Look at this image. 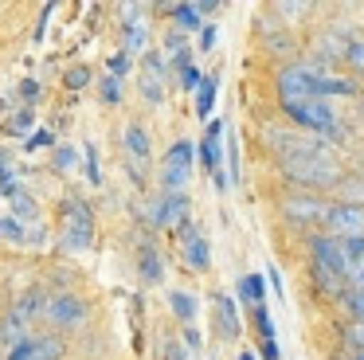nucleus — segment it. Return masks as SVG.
I'll return each mask as SVG.
<instances>
[{
    "label": "nucleus",
    "instance_id": "393cba45",
    "mask_svg": "<svg viewBox=\"0 0 364 360\" xmlns=\"http://www.w3.org/2000/svg\"><path fill=\"white\" fill-rule=\"evenodd\" d=\"M168 305H173V313L184 325H192V317H196V297L184 294V290H173V294H168Z\"/></svg>",
    "mask_w": 364,
    "mask_h": 360
},
{
    "label": "nucleus",
    "instance_id": "f3484780",
    "mask_svg": "<svg viewBox=\"0 0 364 360\" xmlns=\"http://www.w3.org/2000/svg\"><path fill=\"white\" fill-rule=\"evenodd\" d=\"M215 313H220V329H223V341H235V337L243 333V321H239L235 297L220 294V297H215Z\"/></svg>",
    "mask_w": 364,
    "mask_h": 360
},
{
    "label": "nucleus",
    "instance_id": "49530a36",
    "mask_svg": "<svg viewBox=\"0 0 364 360\" xmlns=\"http://www.w3.org/2000/svg\"><path fill=\"white\" fill-rule=\"evenodd\" d=\"M239 360H255V352H243V356H239Z\"/></svg>",
    "mask_w": 364,
    "mask_h": 360
},
{
    "label": "nucleus",
    "instance_id": "0eeeda50",
    "mask_svg": "<svg viewBox=\"0 0 364 360\" xmlns=\"http://www.w3.org/2000/svg\"><path fill=\"white\" fill-rule=\"evenodd\" d=\"M192 176V141H176L165 153V169H161V188L165 192H184Z\"/></svg>",
    "mask_w": 364,
    "mask_h": 360
},
{
    "label": "nucleus",
    "instance_id": "f704fd0d",
    "mask_svg": "<svg viewBox=\"0 0 364 360\" xmlns=\"http://www.w3.org/2000/svg\"><path fill=\"white\" fill-rule=\"evenodd\" d=\"M181 86H184V90H200V86H204V75H200L196 67H188V70L181 75Z\"/></svg>",
    "mask_w": 364,
    "mask_h": 360
},
{
    "label": "nucleus",
    "instance_id": "423d86ee",
    "mask_svg": "<svg viewBox=\"0 0 364 360\" xmlns=\"http://www.w3.org/2000/svg\"><path fill=\"white\" fill-rule=\"evenodd\" d=\"M48 321L55 329H63V333H75V329L87 325V302L75 290H55L48 305Z\"/></svg>",
    "mask_w": 364,
    "mask_h": 360
},
{
    "label": "nucleus",
    "instance_id": "9b49d317",
    "mask_svg": "<svg viewBox=\"0 0 364 360\" xmlns=\"http://www.w3.org/2000/svg\"><path fill=\"white\" fill-rule=\"evenodd\" d=\"M153 223L157 227H184L188 223V196L184 192H161L153 203Z\"/></svg>",
    "mask_w": 364,
    "mask_h": 360
},
{
    "label": "nucleus",
    "instance_id": "c756f323",
    "mask_svg": "<svg viewBox=\"0 0 364 360\" xmlns=\"http://www.w3.org/2000/svg\"><path fill=\"white\" fill-rule=\"evenodd\" d=\"M345 309L353 313L356 325H364V290H345Z\"/></svg>",
    "mask_w": 364,
    "mask_h": 360
},
{
    "label": "nucleus",
    "instance_id": "b1692460",
    "mask_svg": "<svg viewBox=\"0 0 364 360\" xmlns=\"http://www.w3.org/2000/svg\"><path fill=\"white\" fill-rule=\"evenodd\" d=\"M270 12H274L278 20H282L286 28H290V23L298 20V16L314 12V4H301V0H274V4H270Z\"/></svg>",
    "mask_w": 364,
    "mask_h": 360
},
{
    "label": "nucleus",
    "instance_id": "37998d69",
    "mask_svg": "<svg viewBox=\"0 0 364 360\" xmlns=\"http://www.w3.org/2000/svg\"><path fill=\"white\" fill-rule=\"evenodd\" d=\"M262 360H278V344L274 341H262Z\"/></svg>",
    "mask_w": 364,
    "mask_h": 360
},
{
    "label": "nucleus",
    "instance_id": "412c9836",
    "mask_svg": "<svg viewBox=\"0 0 364 360\" xmlns=\"http://www.w3.org/2000/svg\"><path fill=\"white\" fill-rule=\"evenodd\" d=\"M262 47H267L274 59H290L294 51H298V43H294V36H290V28H282V31H270V36H262Z\"/></svg>",
    "mask_w": 364,
    "mask_h": 360
},
{
    "label": "nucleus",
    "instance_id": "f03ea898",
    "mask_svg": "<svg viewBox=\"0 0 364 360\" xmlns=\"http://www.w3.org/2000/svg\"><path fill=\"white\" fill-rule=\"evenodd\" d=\"M286 117H290L294 125H301V129L317 133L321 141H333V133H337V125H341L333 102H325V98H314V102H306V106H286Z\"/></svg>",
    "mask_w": 364,
    "mask_h": 360
},
{
    "label": "nucleus",
    "instance_id": "473e14b6",
    "mask_svg": "<svg viewBox=\"0 0 364 360\" xmlns=\"http://www.w3.org/2000/svg\"><path fill=\"white\" fill-rule=\"evenodd\" d=\"M102 98L110 102V106L122 98V78H118V75H106V78H102Z\"/></svg>",
    "mask_w": 364,
    "mask_h": 360
},
{
    "label": "nucleus",
    "instance_id": "79ce46f5",
    "mask_svg": "<svg viewBox=\"0 0 364 360\" xmlns=\"http://www.w3.org/2000/svg\"><path fill=\"white\" fill-rule=\"evenodd\" d=\"M215 47V28H204L200 31V51H212Z\"/></svg>",
    "mask_w": 364,
    "mask_h": 360
},
{
    "label": "nucleus",
    "instance_id": "72a5a7b5",
    "mask_svg": "<svg viewBox=\"0 0 364 360\" xmlns=\"http://www.w3.org/2000/svg\"><path fill=\"white\" fill-rule=\"evenodd\" d=\"M87 83H90V70L87 67H71V70H67V86H71V90H82Z\"/></svg>",
    "mask_w": 364,
    "mask_h": 360
},
{
    "label": "nucleus",
    "instance_id": "2f4dec72",
    "mask_svg": "<svg viewBox=\"0 0 364 360\" xmlns=\"http://www.w3.org/2000/svg\"><path fill=\"white\" fill-rule=\"evenodd\" d=\"M32 125H36L32 110H16V117H9V133H28Z\"/></svg>",
    "mask_w": 364,
    "mask_h": 360
},
{
    "label": "nucleus",
    "instance_id": "f8f14e48",
    "mask_svg": "<svg viewBox=\"0 0 364 360\" xmlns=\"http://www.w3.org/2000/svg\"><path fill=\"white\" fill-rule=\"evenodd\" d=\"M314 263L329 266L333 274H341V278L348 282V255H345V243L333 239V235H317L314 239Z\"/></svg>",
    "mask_w": 364,
    "mask_h": 360
},
{
    "label": "nucleus",
    "instance_id": "cd10ccee",
    "mask_svg": "<svg viewBox=\"0 0 364 360\" xmlns=\"http://www.w3.org/2000/svg\"><path fill=\"white\" fill-rule=\"evenodd\" d=\"M0 235H4L9 243H32L28 239V227L20 223V219H0Z\"/></svg>",
    "mask_w": 364,
    "mask_h": 360
},
{
    "label": "nucleus",
    "instance_id": "c85d7f7f",
    "mask_svg": "<svg viewBox=\"0 0 364 360\" xmlns=\"http://www.w3.org/2000/svg\"><path fill=\"white\" fill-rule=\"evenodd\" d=\"M145 28L141 23H126V55H134V51H145Z\"/></svg>",
    "mask_w": 364,
    "mask_h": 360
},
{
    "label": "nucleus",
    "instance_id": "20e7f679",
    "mask_svg": "<svg viewBox=\"0 0 364 360\" xmlns=\"http://www.w3.org/2000/svg\"><path fill=\"white\" fill-rule=\"evenodd\" d=\"M278 98H282V110L286 106H306V102L317 98V75L309 67H282L278 75Z\"/></svg>",
    "mask_w": 364,
    "mask_h": 360
},
{
    "label": "nucleus",
    "instance_id": "a211bd4d",
    "mask_svg": "<svg viewBox=\"0 0 364 360\" xmlns=\"http://www.w3.org/2000/svg\"><path fill=\"white\" fill-rule=\"evenodd\" d=\"M20 309H24V317L32 321V317H48V305H51V294L43 286H28L24 294H20Z\"/></svg>",
    "mask_w": 364,
    "mask_h": 360
},
{
    "label": "nucleus",
    "instance_id": "39448f33",
    "mask_svg": "<svg viewBox=\"0 0 364 360\" xmlns=\"http://www.w3.org/2000/svg\"><path fill=\"white\" fill-rule=\"evenodd\" d=\"M329 208L333 203L325 200V196H317V192H290L282 200V216L290 219V223H298V227L325 223V219H329Z\"/></svg>",
    "mask_w": 364,
    "mask_h": 360
},
{
    "label": "nucleus",
    "instance_id": "58836bf2",
    "mask_svg": "<svg viewBox=\"0 0 364 360\" xmlns=\"http://www.w3.org/2000/svg\"><path fill=\"white\" fill-rule=\"evenodd\" d=\"M126 67H129V55L126 51H122V55H114V59H110V70H114V75H126Z\"/></svg>",
    "mask_w": 364,
    "mask_h": 360
},
{
    "label": "nucleus",
    "instance_id": "2eb2a0df",
    "mask_svg": "<svg viewBox=\"0 0 364 360\" xmlns=\"http://www.w3.org/2000/svg\"><path fill=\"white\" fill-rule=\"evenodd\" d=\"M126 153H129V164H134L137 180H145L141 169L149 161V133H145V125H137V122L126 125Z\"/></svg>",
    "mask_w": 364,
    "mask_h": 360
},
{
    "label": "nucleus",
    "instance_id": "c9c22d12",
    "mask_svg": "<svg viewBox=\"0 0 364 360\" xmlns=\"http://www.w3.org/2000/svg\"><path fill=\"white\" fill-rule=\"evenodd\" d=\"M87 176H90V184H102V176H98V153H95V145H87Z\"/></svg>",
    "mask_w": 364,
    "mask_h": 360
},
{
    "label": "nucleus",
    "instance_id": "a19ab883",
    "mask_svg": "<svg viewBox=\"0 0 364 360\" xmlns=\"http://www.w3.org/2000/svg\"><path fill=\"white\" fill-rule=\"evenodd\" d=\"M184 344L200 352V329H196V325H184Z\"/></svg>",
    "mask_w": 364,
    "mask_h": 360
},
{
    "label": "nucleus",
    "instance_id": "c03bdc74",
    "mask_svg": "<svg viewBox=\"0 0 364 360\" xmlns=\"http://www.w3.org/2000/svg\"><path fill=\"white\" fill-rule=\"evenodd\" d=\"M48 141H51V137H48V133H36V137H32V141H28V149H40V145H48Z\"/></svg>",
    "mask_w": 364,
    "mask_h": 360
},
{
    "label": "nucleus",
    "instance_id": "1a4fd4ad",
    "mask_svg": "<svg viewBox=\"0 0 364 360\" xmlns=\"http://www.w3.org/2000/svg\"><path fill=\"white\" fill-rule=\"evenodd\" d=\"M165 75H168V63L161 59V51H145V59H141V94L153 102V106L165 102Z\"/></svg>",
    "mask_w": 364,
    "mask_h": 360
},
{
    "label": "nucleus",
    "instance_id": "de8ad7c7",
    "mask_svg": "<svg viewBox=\"0 0 364 360\" xmlns=\"http://www.w3.org/2000/svg\"><path fill=\"white\" fill-rule=\"evenodd\" d=\"M356 360H364V352H360V356H356Z\"/></svg>",
    "mask_w": 364,
    "mask_h": 360
},
{
    "label": "nucleus",
    "instance_id": "a18cd8bd",
    "mask_svg": "<svg viewBox=\"0 0 364 360\" xmlns=\"http://www.w3.org/2000/svg\"><path fill=\"white\" fill-rule=\"evenodd\" d=\"M356 117H360V122H364V94H360V98H356Z\"/></svg>",
    "mask_w": 364,
    "mask_h": 360
},
{
    "label": "nucleus",
    "instance_id": "6ab92c4d",
    "mask_svg": "<svg viewBox=\"0 0 364 360\" xmlns=\"http://www.w3.org/2000/svg\"><path fill=\"white\" fill-rule=\"evenodd\" d=\"M137 270H141V278L149 282V286L165 278V270H161V255H157L153 243H141V247H137Z\"/></svg>",
    "mask_w": 364,
    "mask_h": 360
},
{
    "label": "nucleus",
    "instance_id": "dca6fc26",
    "mask_svg": "<svg viewBox=\"0 0 364 360\" xmlns=\"http://www.w3.org/2000/svg\"><path fill=\"white\" fill-rule=\"evenodd\" d=\"M360 86H356L353 83V78H341V75H325V78H317V98H325V102H329V98H360Z\"/></svg>",
    "mask_w": 364,
    "mask_h": 360
},
{
    "label": "nucleus",
    "instance_id": "6e6552de",
    "mask_svg": "<svg viewBox=\"0 0 364 360\" xmlns=\"http://www.w3.org/2000/svg\"><path fill=\"white\" fill-rule=\"evenodd\" d=\"M325 227L333 231V239H364V208L360 203H333Z\"/></svg>",
    "mask_w": 364,
    "mask_h": 360
},
{
    "label": "nucleus",
    "instance_id": "f257e3e1",
    "mask_svg": "<svg viewBox=\"0 0 364 360\" xmlns=\"http://www.w3.org/2000/svg\"><path fill=\"white\" fill-rule=\"evenodd\" d=\"M278 169H282V176L290 180V184H298V192H317V196H321L325 188H337L341 180H345V169H341V161L333 157V149L325 145V141L314 153H298V157L278 161Z\"/></svg>",
    "mask_w": 364,
    "mask_h": 360
},
{
    "label": "nucleus",
    "instance_id": "9d476101",
    "mask_svg": "<svg viewBox=\"0 0 364 360\" xmlns=\"http://www.w3.org/2000/svg\"><path fill=\"white\" fill-rule=\"evenodd\" d=\"M9 360H63V337H59V333L28 337L20 349L9 352Z\"/></svg>",
    "mask_w": 364,
    "mask_h": 360
},
{
    "label": "nucleus",
    "instance_id": "4be33fe9",
    "mask_svg": "<svg viewBox=\"0 0 364 360\" xmlns=\"http://www.w3.org/2000/svg\"><path fill=\"white\" fill-rule=\"evenodd\" d=\"M165 12L173 16V20L181 23L184 31H196L200 23H204V16H200V8H196V4H165Z\"/></svg>",
    "mask_w": 364,
    "mask_h": 360
},
{
    "label": "nucleus",
    "instance_id": "ddd939ff",
    "mask_svg": "<svg viewBox=\"0 0 364 360\" xmlns=\"http://www.w3.org/2000/svg\"><path fill=\"white\" fill-rule=\"evenodd\" d=\"M28 341V317L20 305H9V309L0 313V349H20Z\"/></svg>",
    "mask_w": 364,
    "mask_h": 360
},
{
    "label": "nucleus",
    "instance_id": "5701e85b",
    "mask_svg": "<svg viewBox=\"0 0 364 360\" xmlns=\"http://www.w3.org/2000/svg\"><path fill=\"white\" fill-rule=\"evenodd\" d=\"M239 297L251 302V305L267 302V278H262V274H247V278H239Z\"/></svg>",
    "mask_w": 364,
    "mask_h": 360
},
{
    "label": "nucleus",
    "instance_id": "7c9ffc66",
    "mask_svg": "<svg viewBox=\"0 0 364 360\" xmlns=\"http://www.w3.org/2000/svg\"><path fill=\"white\" fill-rule=\"evenodd\" d=\"M345 63L356 70V75H364V36L348 43V51H345Z\"/></svg>",
    "mask_w": 364,
    "mask_h": 360
},
{
    "label": "nucleus",
    "instance_id": "4c0bfd02",
    "mask_svg": "<svg viewBox=\"0 0 364 360\" xmlns=\"http://www.w3.org/2000/svg\"><path fill=\"white\" fill-rule=\"evenodd\" d=\"M161 352H165V360H188V352H184L176 341H165V344H161Z\"/></svg>",
    "mask_w": 364,
    "mask_h": 360
},
{
    "label": "nucleus",
    "instance_id": "bb28decb",
    "mask_svg": "<svg viewBox=\"0 0 364 360\" xmlns=\"http://www.w3.org/2000/svg\"><path fill=\"white\" fill-rule=\"evenodd\" d=\"M12 216L24 219V223H28V219H36V200L28 192H20V188L12 192Z\"/></svg>",
    "mask_w": 364,
    "mask_h": 360
},
{
    "label": "nucleus",
    "instance_id": "7ed1b4c3",
    "mask_svg": "<svg viewBox=\"0 0 364 360\" xmlns=\"http://www.w3.org/2000/svg\"><path fill=\"white\" fill-rule=\"evenodd\" d=\"M95 243V219H90V203L67 200L63 203V247L67 250H87Z\"/></svg>",
    "mask_w": 364,
    "mask_h": 360
},
{
    "label": "nucleus",
    "instance_id": "e433bc0d",
    "mask_svg": "<svg viewBox=\"0 0 364 360\" xmlns=\"http://www.w3.org/2000/svg\"><path fill=\"white\" fill-rule=\"evenodd\" d=\"M228 157H231V180H239V149H235V133L228 129Z\"/></svg>",
    "mask_w": 364,
    "mask_h": 360
},
{
    "label": "nucleus",
    "instance_id": "aec40b11",
    "mask_svg": "<svg viewBox=\"0 0 364 360\" xmlns=\"http://www.w3.org/2000/svg\"><path fill=\"white\" fill-rule=\"evenodd\" d=\"M220 137H223V125L212 122L208 133H204V141H200V157H204V164L212 169V176L220 172Z\"/></svg>",
    "mask_w": 364,
    "mask_h": 360
},
{
    "label": "nucleus",
    "instance_id": "4468645a",
    "mask_svg": "<svg viewBox=\"0 0 364 360\" xmlns=\"http://www.w3.org/2000/svg\"><path fill=\"white\" fill-rule=\"evenodd\" d=\"M181 250H184V263L192 266V270H208L212 266V250H208V239L196 231L192 223L181 227Z\"/></svg>",
    "mask_w": 364,
    "mask_h": 360
},
{
    "label": "nucleus",
    "instance_id": "ea45409f",
    "mask_svg": "<svg viewBox=\"0 0 364 360\" xmlns=\"http://www.w3.org/2000/svg\"><path fill=\"white\" fill-rule=\"evenodd\" d=\"M55 169H75V153H71V149H59V153H55Z\"/></svg>",
    "mask_w": 364,
    "mask_h": 360
},
{
    "label": "nucleus",
    "instance_id": "a878e982",
    "mask_svg": "<svg viewBox=\"0 0 364 360\" xmlns=\"http://www.w3.org/2000/svg\"><path fill=\"white\" fill-rule=\"evenodd\" d=\"M212 106H215V75H208L204 86L196 90V117H208Z\"/></svg>",
    "mask_w": 364,
    "mask_h": 360
}]
</instances>
